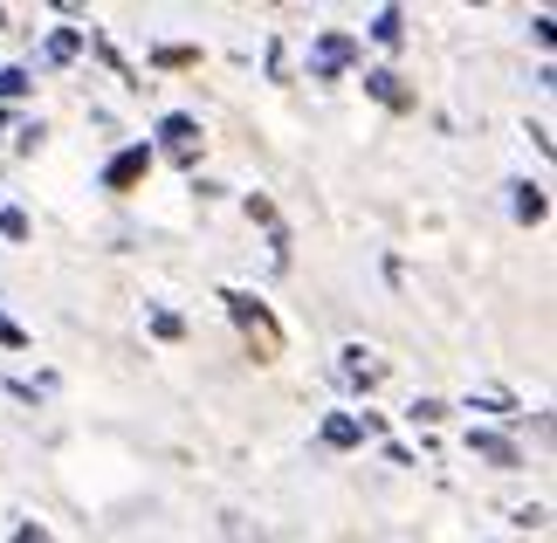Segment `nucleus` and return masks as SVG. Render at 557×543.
I'll use <instances>...</instances> for the list:
<instances>
[{"label":"nucleus","mask_w":557,"mask_h":543,"mask_svg":"<svg viewBox=\"0 0 557 543\" xmlns=\"http://www.w3.org/2000/svg\"><path fill=\"white\" fill-rule=\"evenodd\" d=\"M509 193H517V221H523V227H537L544 213H550V200H544V186H530V180H523V186H509Z\"/></svg>","instance_id":"10"},{"label":"nucleus","mask_w":557,"mask_h":543,"mask_svg":"<svg viewBox=\"0 0 557 543\" xmlns=\"http://www.w3.org/2000/svg\"><path fill=\"white\" fill-rule=\"evenodd\" d=\"M152 337L180 344V337H186V317H180V310H152Z\"/></svg>","instance_id":"15"},{"label":"nucleus","mask_w":557,"mask_h":543,"mask_svg":"<svg viewBox=\"0 0 557 543\" xmlns=\"http://www.w3.org/2000/svg\"><path fill=\"white\" fill-rule=\"evenodd\" d=\"M366 97H379L385 111H413V90H406L393 70H366Z\"/></svg>","instance_id":"8"},{"label":"nucleus","mask_w":557,"mask_h":543,"mask_svg":"<svg viewBox=\"0 0 557 543\" xmlns=\"http://www.w3.org/2000/svg\"><path fill=\"white\" fill-rule=\"evenodd\" d=\"M0 234H8V242H28V213H21V207H0Z\"/></svg>","instance_id":"16"},{"label":"nucleus","mask_w":557,"mask_h":543,"mask_svg":"<svg viewBox=\"0 0 557 543\" xmlns=\"http://www.w3.org/2000/svg\"><path fill=\"white\" fill-rule=\"evenodd\" d=\"M0 344H8V351H28V331H21L8 310H0Z\"/></svg>","instance_id":"18"},{"label":"nucleus","mask_w":557,"mask_h":543,"mask_svg":"<svg viewBox=\"0 0 557 543\" xmlns=\"http://www.w3.org/2000/svg\"><path fill=\"white\" fill-rule=\"evenodd\" d=\"M83 41H90L83 28H55L49 41H41V62H49V70H62V62H76V55H83Z\"/></svg>","instance_id":"9"},{"label":"nucleus","mask_w":557,"mask_h":543,"mask_svg":"<svg viewBox=\"0 0 557 543\" xmlns=\"http://www.w3.org/2000/svg\"><path fill=\"white\" fill-rule=\"evenodd\" d=\"M468 454H482V461H496V468H523L517 441H503V433H488V427H475V433H468Z\"/></svg>","instance_id":"7"},{"label":"nucleus","mask_w":557,"mask_h":543,"mask_svg":"<svg viewBox=\"0 0 557 543\" xmlns=\"http://www.w3.org/2000/svg\"><path fill=\"white\" fill-rule=\"evenodd\" d=\"M221 303H227L234 331L248 337L255 365H275V358H283V323H275V310H269L262 296H248V289H221Z\"/></svg>","instance_id":"1"},{"label":"nucleus","mask_w":557,"mask_h":543,"mask_svg":"<svg viewBox=\"0 0 557 543\" xmlns=\"http://www.w3.org/2000/svg\"><path fill=\"white\" fill-rule=\"evenodd\" d=\"M317 441H324L331 454H351V447H366L372 433H366V412H331L324 427H317Z\"/></svg>","instance_id":"5"},{"label":"nucleus","mask_w":557,"mask_h":543,"mask_svg":"<svg viewBox=\"0 0 557 543\" xmlns=\"http://www.w3.org/2000/svg\"><path fill=\"white\" fill-rule=\"evenodd\" d=\"M35 90V76L28 70H14V62H8V70H0V97H28Z\"/></svg>","instance_id":"17"},{"label":"nucleus","mask_w":557,"mask_h":543,"mask_svg":"<svg viewBox=\"0 0 557 543\" xmlns=\"http://www.w3.org/2000/svg\"><path fill=\"white\" fill-rule=\"evenodd\" d=\"M372 41H379V49H399V41H406V14L399 8H379L372 14Z\"/></svg>","instance_id":"11"},{"label":"nucleus","mask_w":557,"mask_h":543,"mask_svg":"<svg viewBox=\"0 0 557 543\" xmlns=\"http://www.w3.org/2000/svg\"><path fill=\"white\" fill-rule=\"evenodd\" d=\"M337 379H345V385H366V393H372V385L385 379V365L366 351V344H345V351H337Z\"/></svg>","instance_id":"6"},{"label":"nucleus","mask_w":557,"mask_h":543,"mask_svg":"<svg viewBox=\"0 0 557 543\" xmlns=\"http://www.w3.org/2000/svg\"><path fill=\"white\" fill-rule=\"evenodd\" d=\"M351 62H358V35H345V28L317 35V49H310V76H345Z\"/></svg>","instance_id":"2"},{"label":"nucleus","mask_w":557,"mask_h":543,"mask_svg":"<svg viewBox=\"0 0 557 543\" xmlns=\"http://www.w3.org/2000/svg\"><path fill=\"white\" fill-rule=\"evenodd\" d=\"M152 62H159V70H193V62H200V49H186V41H173V49H152Z\"/></svg>","instance_id":"13"},{"label":"nucleus","mask_w":557,"mask_h":543,"mask_svg":"<svg viewBox=\"0 0 557 543\" xmlns=\"http://www.w3.org/2000/svg\"><path fill=\"white\" fill-rule=\"evenodd\" d=\"M159 145L173 151L180 165H193V159H200V118H193V111H165L159 118Z\"/></svg>","instance_id":"3"},{"label":"nucleus","mask_w":557,"mask_h":543,"mask_svg":"<svg viewBox=\"0 0 557 543\" xmlns=\"http://www.w3.org/2000/svg\"><path fill=\"white\" fill-rule=\"evenodd\" d=\"M406 420H413V427H441L447 420V399H413V406H406Z\"/></svg>","instance_id":"12"},{"label":"nucleus","mask_w":557,"mask_h":543,"mask_svg":"<svg viewBox=\"0 0 557 543\" xmlns=\"http://www.w3.org/2000/svg\"><path fill=\"white\" fill-rule=\"evenodd\" d=\"M14 543H55V536L41 530V523H21V530H14Z\"/></svg>","instance_id":"19"},{"label":"nucleus","mask_w":557,"mask_h":543,"mask_svg":"<svg viewBox=\"0 0 557 543\" xmlns=\"http://www.w3.org/2000/svg\"><path fill=\"white\" fill-rule=\"evenodd\" d=\"M145 172H152V145H124L117 159L103 165V186H111V193H132Z\"/></svg>","instance_id":"4"},{"label":"nucleus","mask_w":557,"mask_h":543,"mask_svg":"<svg viewBox=\"0 0 557 543\" xmlns=\"http://www.w3.org/2000/svg\"><path fill=\"white\" fill-rule=\"evenodd\" d=\"M468 406H475V412H503V420H517V399H509V393H496V385H488V393H475Z\"/></svg>","instance_id":"14"}]
</instances>
